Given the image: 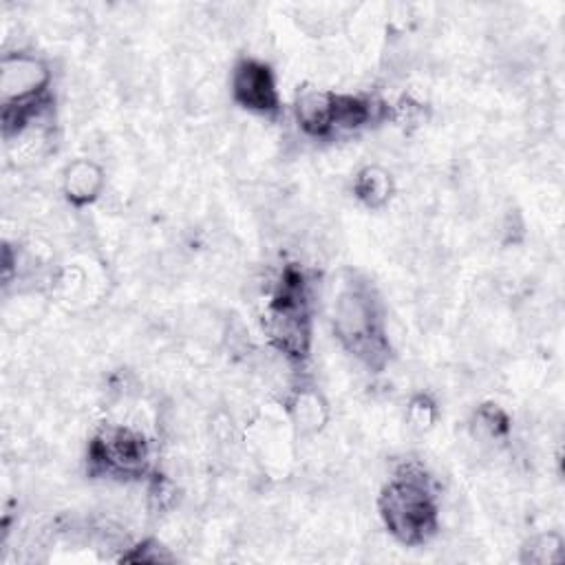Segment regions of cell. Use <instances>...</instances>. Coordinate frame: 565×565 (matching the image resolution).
Listing matches in <instances>:
<instances>
[{"label": "cell", "mask_w": 565, "mask_h": 565, "mask_svg": "<svg viewBox=\"0 0 565 565\" xmlns=\"http://www.w3.org/2000/svg\"><path fill=\"white\" fill-rule=\"evenodd\" d=\"M339 334L343 341L349 343L352 349L373 352L376 334V314L369 300L360 294H345L339 303Z\"/></svg>", "instance_id": "2"}, {"label": "cell", "mask_w": 565, "mask_h": 565, "mask_svg": "<svg viewBox=\"0 0 565 565\" xmlns=\"http://www.w3.org/2000/svg\"><path fill=\"white\" fill-rule=\"evenodd\" d=\"M47 85V71L38 60L19 58L8 60L3 66V94L16 100L29 98Z\"/></svg>", "instance_id": "4"}, {"label": "cell", "mask_w": 565, "mask_h": 565, "mask_svg": "<svg viewBox=\"0 0 565 565\" xmlns=\"http://www.w3.org/2000/svg\"><path fill=\"white\" fill-rule=\"evenodd\" d=\"M234 96L236 100L255 111H274L277 91L272 75L263 64L244 62L234 73Z\"/></svg>", "instance_id": "3"}, {"label": "cell", "mask_w": 565, "mask_h": 565, "mask_svg": "<svg viewBox=\"0 0 565 565\" xmlns=\"http://www.w3.org/2000/svg\"><path fill=\"white\" fill-rule=\"evenodd\" d=\"M384 515L391 530L405 541H422L435 528V511L425 489L414 481H402L384 495Z\"/></svg>", "instance_id": "1"}, {"label": "cell", "mask_w": 565, "mask_h": 565, "mask_svg": "<svg viewBox=\"0 0 565 565\" xmlns=\"http://www.w3.org/2000/svg\"><path fill=\"white\" fill-rule=\"evenodd\" d=\"M102 449V457L118 470L131 472L142 468L144 459H146V446L144 440L131 431L118 429L111 431L105 442H100Z\"/></svg>", "instance_id": "5"}, {"label": "cell", "mask_w": 565, "mask_h": 565, "mask_svg": "<svg viewBox=\"0 0 565 565\" xmlns=\"http://www.w3.org/2000/svg\"><path fill=\"white\" fill-rule=\"evenodd\" d=\"M66 188L71 193L69 197H73L77 201H87V199L96 197V193L100 188V173L91 164H77L69 171Z\"/></svg>", "instance_id": "6"}, {"label": "cell", "mask_w": 565, "mask_h": 565, "mask_svg": "<svg viewBox=\"0 0 565 565\" xmlns=\"http://www.w3.org/2000/svg\"><path fill=\"white\" fill-rule=\"evenodd\" d=\"M360 195L369 204H382L389 195V180L380 171H367L360 180Z\"/></svg>", "instance_id": "7"}]
</instances>
